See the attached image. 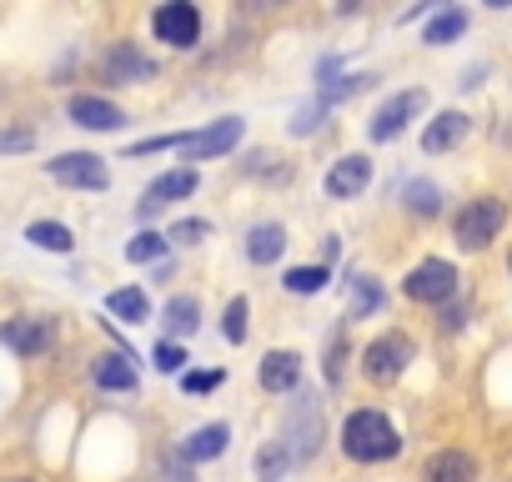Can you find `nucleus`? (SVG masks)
<instances>
[{
	"mask_svg": "<svg viewBox=\"0 0 512 482\" xmlns=\"http://www.w3.org/2000/svg\"><path fill=\"white\" fill-rule=\"evenodd\" d=\"M161 332H166V342H176V337H196V332H201V297L176 292V297L161 307Z\"/></svg>",
	"mask_w": 512,
	"mask_h": 482,
	"instance_id": "obj_20",
	"label": "nucleus"
},
{
	"mask_svg": "<svg viewBox=\"0 0 512 482\" xmlns=\"http://www.w3.org/2000/svg\"><path fill=\"white\" fill-rule=\"evenodd\" d=\"M106 312H111L116 322H131V327L151 322V302H146L141 287H116V292H106Z\"/></svg>",
	"mask_w": 512,
	"mask_h": 482,
	"instance_id": "obj_26",
	"label": "nucleus"
},
{
	"mask_svg": "<svg viewBox=\"0 0 512 482\" xmlns=\"http://www.w3.org/2000/svg\"><path fill=\"white\" fill-rule=\"evenodd\" d=\"M211 236V221H201V216H181L176 226H171V247H196V241H206Z\"/></svg>",
	"mask_w": 512,
	"mask_h": 482,
	"instance_id": "obj_33",
	"label": "nucleus"
},
{
	"mask_svg": "<svg viewBox=\"0 0 512 482\" xmlns=\"http://www.w3.org/2000/svg\"><path fill=\"white\" fill-rule=\"evenodd\" d=\"M427 106V96L412 86V91H397V96H387L377 111H372V121H367V136L377 141V146H387V141H397L407 126H412V116Z\"/></svg>",
	"mask_w": 512,
	"mask_h": 482,
	"instance_id": "obj_11",
	"label": "nucleus"
},
{
	"mask_svg": "<svg viewBox=\"0 0 512 482\" xmlns=\"http://www.w3.org/2000/svg\"><path fill=\"white\" fill-rule=\"evenodd\" d=\"M422 482H477V457L462 447H442L422 462Z\"/></svg>",
	"mask_w": 512,
	"mask_h": 482,
	"instance_id": "obj_18",
	"label": "nucleus"
},
{
	"mask_svg": "<svg viewBox=\"0 0 512 482\" xmlns=\"http://www.w3.org/2000/svg\"><path fill=\"white\" fill-rule=\"evenodd\" d=\"M292 447L282 442V437H272V442H262V452H256V482H282L287 472H292Z\"/></svg>",
	"mask_w": 512,
	"mask_h": 482,
	"instance_id": "obj_27",
	"label": "nucleus"
},
{
	"mask_svg": "<svg viewBox=\"0 0 512 482\" xmlns=\"http://www.w3.org/2000/svg\"><path fill=\"white\" fill-rule=\"evenodd\" d=\"M342 452H347L352 462H362V467L392 462V457H402V432L387 422V412L357 407V412L342 417Z\"/></svg>",
	"mask_w": 512,
	"mask_h": 482,
	"instance_id": "obj_1",
	"label": "nucleus"
},
{
	"mask_svg": "<svg viewBox=\"0 0 512 482\" xmlns=\"http://www.w3.org/2000/svg\"><path fill=\"white\" fill-rule=\"evenodd\" d=\"M36 146V126H0V151L16 156V151H31Z\"/></svg>",
	"mask_w": 512,
	"mask_h": 482,
	"instance_id": "obj_37",
	"label": "nucleus"
},
{
	"mask_svg": "<svg viewBox=\"0 0 512 482\" xmlns=\"http://www.w3.org/2000/svg\"><path fill=\"white\" fill-rule=\"evenodd\" d=\"M66 121H71V126H81V131H96V136H106V131H121V126H126V111H121L111 96L76 91V96L66 101Z\"/></svg>",
	"mask_w": 512,
	"mask_h": 482,
	"instance_id": "obj_12",
	"label": "nucleus"
},
{
	"mask_svg": "<svg viewBox=\"0 0 512 482\" xmlns=\"http://www.w3.org/2000/svg\"><path fill=\"white\" fill-rule=\"evenodd\" d=\"M186 146V136H151V141H136V146H126V156H151V151H181Z\"/></svg>",
	"mask_w": 512,
	"mask_h": 482,
	"instance_id": "obj_38",
	"label": "nucleus"
},
{
	"mask_svg": "<svg viewBox=\"0 0 512 482\" xmlns=\"http://www.w3.org/2000/svg\"><path fill=\"white\" fill-rule=\"evenodd\" d=\"M327 282H332L327 267H287V272H282V287H287L292 297H317V292H327Z\"/></svg>",
	"mask_w": 512,
	"mask_h": 482,
	"instance_id": "obj_30",
	"label": "nucleus"
},
{
	"mask_svg": "<svg viewBox=\"0 0 512 482\" xmlns=\"http://www.w3.org/2000/svg\"><path fill=\"white\" fill-rule=\"evenodd\" d=\"M241 136H246V121H241V116H221V121L191 131L186 146H181V156H186V161H221V156H231V151L241 146Z\"/></svg>",
	"mask_w": 512,
	"mask_h": 482,
	"instance_id": "obj_10",
	"label": "nucleus"
},
{
	"mask_svg": "<svg viewBox=\"0 0 512 482\" xmlns=\"http://www.w3.org/2000/svg\"><path fill=\"white\" fill-rule=\"evenodd\" d=\"M382 302H387V292H382V282H377L372 272H362V277H352V302H347V312H352V322H362V317H372V312H382Z\"/></svg>",
	"mask_w": 512,
	"mask_h": 482,
	"instance_id": "obj_29",
	"label": "nucleus"
},
{
	"mask_svg": "<svg viewBox=\"0 0 512 482\" xmlns=\"http://www.w3.org/2000/svg\"><path fill=\"white\" fill-rule=\"evenodd\" d=\"M442 186L437 181H427V176H412L407 186H402V206L412 211V216H422V221H432V216H442Z\"/></svg>",
	"mask_w": 512,
	"mask_h": 482,
	"instance_id": "obj_24",
	"label": "nucleus"
},
{
	"mask_svg": "<svg viewBox=\"0 0 512 482\" xmlns=\"http://www.w3.org/2000/svg\"><path fill=\"white\" fill-rule=\"evenodd\" d=\"M166 252H171V236H161V231H136L126 241V262L131 267H156V262H166Z\"/></svg>",
	"mask_w": 512,
	"mask_h": 482,
	"instance_id": "obj_28",
	"label": "nucleus"
},
{
	"mask_svg": "<svg viewBox=\"0 0 512 482\" xmlns=\"http://www.w3.org/2000/svg\"><path fill=\"white\" fill-rule=\"evenodd\" d=\"M0 347L36 362V357H46L56 347V322L51 317H6L0 322Z\"/></svg>",
	"mask_w": 512,
	"mask_h": 482,
	"instance_id": "obj_9",
	"label": "nucleus"
},
{
	"mask_svg": "<svg viewBox=\"0 0 512 482\" xmlns=\"http://www.w3.org/2000/svg\"><path fill=\"white\" fill-rule=\"evenodd\" d=\"M46 176L56 186H71V191H106L111 186V166L96 151H61L46 161Z\"/></svg>",
	"mask_w": 512,
	"mask_h": 482,
	"instance_id": "obj_7",
	"label": "nucleus"
},
{
	"mask_svg": "<svg viewBox=\"0 0 512 482\" xmlns=\"http://www.w3.org/2000/svg\"><path fill=\"white\" fill-rule=\"evenodd\" d=\"M196 186H201V171L196 166H176V171H161L146 191H141V216H156L161 206H171V201H186V196H196Z\"/></svg>",
	"mask_w": 512,
	"mask_h": 482,
	"instance_id": "obj_14",
	"label": "nucleus"
},
{
	"mask_svg": "<svg viewBox=\"0 0 512 482\" xmlns=\"http://www.w3.org/2000/svg\"><path fill=\"white\" fill-rule=\"evenodd\" d=\"M327 126V106L322 101H307L297 116H292V136H312V131H322Z\"/></svg>",
	"mask_w": 512,
	"mask_h": 482,
	"instance_id": "obj_35",
	"label": "nucleus"
},
{
	"mask_svg": "<svg viewBox=\"0 0 512 482\" xmlns=\"http://www.w3.org/2000/svg\"><path fill=\"white\" fill-rule=\"evenodd\" d=\"M256 382H262V392H272V397L297 392V387H302V352L272 347V352L262 357V367H256Z\"/></svg>",
	"mask_w": 512,
	"mask_h": 482,
	"instance_id": "obj_15",
	"label": "nucleus"
},
{
	"mask_svg": "<svg viewBox=\"0 0 512 482\" xmlns=\"http://www.w3.org/2000/svg\"><path fill=\"white\" fill-rule=\"evenodd\" d=\"M467 317H472V307H467V302H452V307H442V312H437V322H442V332H447V337H452V332H462V327H467Z\"/></svg>",
	"mask_w": 512,
	"mask_h": 482,
	"instance_id": "obj_39",
	"label": "nucleus"
},
{
	"mask_svg": "<svg viewBox=\"0 0 512 482\" xmlns=\"http://www.w3.org/2000/svg\"><path fill=\"white\" fill-rule=\"evenodd\" d=\"M26 241L36 252H56V257H71L76 252V231L66 221H31L26 226Z\"/></svg>",
	"mask_w": 512,
	"mask_h": 482,
	"instance_id": "obj_22",
	"label": "nucleus"
},
{
	"mask_svg": "<svg viewBox=\"0 0 512 482\" xmlns=\"http://www.w3.org/2000/svg\"><path fill=\"white\" fill-rule=\"evenodd\" d=\"M161 76V61L146 56L136 41H116L106 56H101V81L106 86H146Z\"/></svg>",
	"mask_w": 512,
	"mask_h": 482,
	"instance_id": "obj_8",
	"label": "nucleus"
},
{
	"mask_svg": "<svg viewBox=\"0 0 512 482\" xmlns=\"http://www.w3.org/2000/svg\"><path fill=\"white\" fill-rule=\"evenodd\" d=\"M467 131H472V116H467V111H437V116L427 121V131H422V151H427V156L457 151V146L467 141Z\"/></svg>",
	"mask_w": 512,
	"mask_h": 482,
	"instance_id": "obj_16",
	"label": "nucleus"
},
{
	"mask_svg": "<svg viewBox=\"0 0 512 482\" xmlns=\"http://www.w3.org/2000/svg\"><path fill=\"white\" fill-rule=\"evenodd\" d=\"M241 252L251 267H277V257L287 252V226L282 221H256L241 241Z\"/></svg>",
	"mask_w": 512,
	"mask_h": 482,
	"instance_id": "obj_17",
	"label": "nucleus"
},
{
	"mask_svg": "<svg viewBox=\"0 0 512 482\" xmlns=\"http://www.w3.org/2000/svg\"><path fill=\"white\" fill-rule=\"evenodd\" d=\"M151 362H156V372H166V377H181V372H186V347L161 337V342L151 347Z\"/></svg>",
	"mask_w": 512,
	"mask_h": 482,
	"instance_id": "obj_32",
	"label": "nucleus"
},
{
	"mask_svg": "<svg viewBox=\"0 0 512 482\" xmlns=\"http://www.w3.org/2000/svg\"><path fill=\"white\" fill-rule=\"evenodd\" d=\"M457 292H462V272H457L447 257H427V262H417V267L402 277V297L417 302V307H432V312L452 307Z\"/></svg>",
	"mask_w": 512,
	"mask_h": 482,
	"instance_id": "obj_2",
	"label": "nucleus"
},
{
	"mask_svg": "<svg viewBox=\"0 0 512 482\" xmlns=\"http://www.w3.org/2000/svg\"><path fill=\"white\" fill-rule=\"evenodd\" d=\"M6 482H36V477H6Z\"/></svg>",
	"mask_w": 512,
	"mask_h": 482,
	"instance_id": "obj_42",
	"label": "nucleus"
},
{
	"mask_svg": "<svg viewBox=\"0 0 512 482\" xmlns=\"http://www.w3.org/2000/svg\"><path fill=\"white\" fill-rule=\"evenodd\" d=\"M246 317H251V302H246V297H231L226 312H221V337H226L231 347H241V342L251 337V322H246Z\"/></svg>",
	"mask_w": 512,
	"mask_h": 482,
	"instance_id": "obj_31",
	"label": "nucleus"
},
{
	"mask_svg": "<svg viewBox=\"0 0 512 482\" xmlns=\"http://www.w3.org/2000/svg\"><path fill=\"white\" fill-rule=\"evenodd\" d=\"M372 176H377L372 156H367V151H352V156H337V161H332L322 191H327L332 201H357V196L372 186Z\"/></svg>",
	"mask_w": 512,
	"mask_h": 482,
	"instance_id": "obj_13",
	"label": "nucleus"
},
{
	"mask_svg": "<svg viewBox=\"0 0 512 482\" xmlns=\"http://www.w3.org/2000/svg\"><path fill=\"white\" fill-rule=\"evenodd\" d=\"M322 372H327V382H332V387H342V377H347V337H342V332L332 337V347H327V362H322Z\"/></svg>",
	"mask_w": 512,
	"mask_h": 482,
	"instance_id": "obj_36",
	"label": "nucleus"
},
{
	"mask_svg": "<svg viewBox=\"0 0 512 482\" xmlns=\"http://www.w3.org/2000/svg\"><path fill=\"white\" fill-rule=\"evenodd\" d=\"M166 482H196L186 457H166Z\"/></svg>",
	"mask_w": 512,
	"mask_h": 482,
	"instance_id": "obj_41",
	"label": "nucleus"
},
{
	"mask_svg": "<svg viewBox=\"0 0 512 482\" xmlns=\"http://www.w3.org/2000/svg\"><path fill=\"white\" fill-rule=\"evenodd\" d=\"M91 382H96L101 392H136V387H141L131 357H121V352H101V357L91 362Z\"/></svg>",
	"mask_w": 512,
	"mask_h": 482,
	"instance_id": "obj_21",
	"label": "nucleus"
},
{
	"mask_svg": "<svg viewBox=\"0 0 512 482\" xmlns=\"http://www.w3.org/2000/svg\"><path fill=\"white\" fill-rule=\"evenodd\" d=\"M282 442L292 447L297 462H312L317 457V447H322V402H317V392H297V402L287 407Z\"/></svg>",
	"mask_w": 512,
	"mask_h": 482,
	"instance_id": "obj_5",
	"label": "nucleus"
},
{
	"mask_svg": "<svg viewBox=\"0 0 512 482\" xmlns=\"http://www.w3.org/2000/svg\"><path fill=\"white\" fill-rule=\"evenodd\" d=\"M221 382H226L221 367H211V372H181V392H186V397H206V392H216Z\"/></svg>",
	"mask_w": 512,
	"mask_h": 482,
	"instance_id": "obj_34",
	"label": "nucleus"
},
{
	"mask_svg": "<svg viewBox=\"0 0 512 482\" xmlns=\"http://www.w3.org/2000/svg\"><path fill=\"white\" fill-rule=\"evenodd\" d=\"M507 272H512V247H507Z\"/></svg>",
	"mask_w": 512,
	"mask_h": 482,
	"instance_id": "obj_43",
	"label": "nucleus"
},
{
	"mask_svg": "<svg viewBox=\"0 0 512 482\" xmlns=\"http://www.w3.org/2000/svg\"><path fill=\"white\" fill-rule=\"evenodd\" d=\"M151 36L171 51H196L201 41V11L191 0H166V6L151 11Z\"/></svg>",
	"mask_w": 512,
	"mask_h": 482,
	"instance_id": "obj_6",
	"label": "nucleus"
},
{
	"mask_svg": "<svg viewBox=\"0 0 512 482\" xmlns=\"http://www.w3.org/2000/svg\"><path fill=\"white\" fill-rule=\"evenodd\" d=\"M226 442H231V427H226V422H206V427H191V432L181 437V457H186L191 467H201V462H216V457L226 452Z\"/></svg>",
	"mask_w": 512,
	"mask_h": 482,
	"instance_id": "obj_19",
	"label": "nucleus"
},
{
	"mask_svg": "<svg viewBox=\"0 0 512 482\" xmlns=\"http://www.w3.org/2000/svg\"><path fill=\"white\" fill-rule=\"evenodd\" d=\"M502 226H507V206H502L497 196H477V201H467V206L457 211L452 241H457L462 252H487L492 241L502 236Z\"/></svg>",
	"mask_w": 512,
	"mask_h": 482,
	"instance_id": "obj_3",
	"label": "nucleus"
},
{
	"mask_svg": "<svg viewBox=\"0 0 512 482\" xmlns=\"http://www.w3.org/2000/svg\"><path fill=\"white\" fill-rule=\"evenodd\" d=\"M412 357H417V342L407 332H382V337H372L362 347V377L372 387H392L412 367Z\"/></svg>",
	"mask_w": 512,
	"mask_h": 482,
	"instance_id": "obj_4",
	"label": "nucleus"
},
{
	"mask_svg": "<svg viewBox=\"0 0 512 482\" xmlns=\"http://www.w3.org/2000/svg\"><path fill=\"white\" fill-rule=\"evenodd\" d=\"M377 76H332V66H322V81H317V101L332 111V106H342V101H352V96H362L367 86H372Z\"/></svg>",
	"mask_w": 512,
	"mask_h": 482,
	"instance_id": "obj_23",
	"label": "nucleus"
},
{
	"mask_svg": "<svg viewBox=\"0 0 512 482\" xmlns=\"http://www.w3.org/2000/svg\"><path fill=\"white\" fill-rule=\"evenodd\" d=\"M467 21H472V16H467L462 6H442V11L427 21L422 41H427V46H452V41H462V36H467Z\"/></svg>",
	"mask_w": 512,
	"mask_h": 482,
	"instance_id": "obj_25",
	"label": "nucleus"
},
{
	"mask_svg": "<svg viewBox=\"0 0 512 482\" xmlns=\"http://www.w3.org/2000/svg\"><path fill=\"white\" fill-rule=\"evenodd\" d=\"M246 171H251V176H277V181H287V166H272V151H251Z\"/></svg>",
	"mask_w": 512,
	"mask_h": 482,
	"instance_id": "obj_40",
	"label": "nucleus"
}]
</instances>
